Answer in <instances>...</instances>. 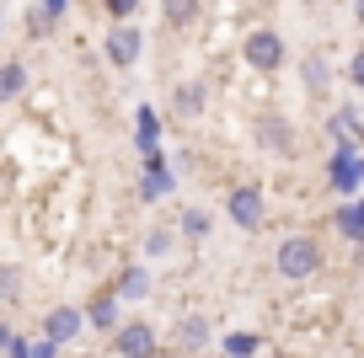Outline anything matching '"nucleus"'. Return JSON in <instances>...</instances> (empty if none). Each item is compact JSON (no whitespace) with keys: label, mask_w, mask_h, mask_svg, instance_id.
Returning a JSON list of instances; mask_svg holds the SVG:
<instances>
[{"label":"nucleus","mask_w":364,"mask_h":358,"mask_svg":"<svg viewBox=\"0 0 364 358\" xmlns=\"http://www.w3.org/2000/svg\"><path fill=\"white\" fill-rule=\"evenodd\" d=\"M273 268H279V278H289V283L316 278V273H321L316 235H284V241H279V251H273Z\"/></svg>","instance_id":"obj_1"},{"label":"nucleus","mask_w":364,"mask_h":358,"mask_svg":"<svg viewBox=\"0 0 364 358\" xmlns=\"http://www.w3.org/2000/svg\"><path fill=\"white\" fill-rule=\"evenodd\" d=\"M252 134H257V150H268V156H279V161H295L300 156V134H295V124H289L279 107L257 112Z\"/></svg>","instance_id":"obj_2"},{"label":"nucleus","mask_w":364,"mask_h":358,"mask_svg":"<svg viewBox=\"0 0 364 358\" xmlns=\"http://www.w3.org/2000/svg\"><path fill=\"white\" fill-rule=\"evenodd\" d=\"M241 59H247L257 75H273V70L289 59V48H284V38L273 33V27H257V33H247V43H241Z\"/></svg>","instance_id":"obj_3"},{"label":"nucleus","mask_w":364,"mask_h":358,"mask_svg":"<svg viewBox=\"0 0 364 358\" xmlns=\"http://www.w3.org/2000/svg\"><path fill=\"white\" fill-rule=\"evenodd\" d=\"M139 48H145V38H139L134 22H118L113 33L102 38V54H107V65H113V70H129L139 59Z\"/></svg>","instance_id":"obj_4"},{"label":"nucleus","mask_w":364,"mask_h":358,"mask_svg":"<svg viewBox=\"0 0 364 358\" xmlns=\"http://www.w3.org/2000/svg\"><path fill=\"white\" fill-rule=\"evenodd\" d=\"M156 326L150 321H124L113 332V347H118V358H156Z\"/></svg>","instance_id":"obj_5"},{"label":"nucleus","mask_w":364,"mask_h":358,"mask_svg":"<svg viewBox=\"0 0 364 358\" xmlns=\"http://www.w3.org/2000/svg\"><path fill=\"white\" fill-rule=\"evenodd\" d=\"M225 209H230V224H241V230H257V224H262V188H257V182H241V188H230Z\"/></svg>","instance_id":"obj_6"},{"label":"nucleus","mask_w":364,"mask_h":358,"mask_svg":"<svg viewBox=\"0 0 364 358\" xmlns=\"http://www.w3.org/2000/svg\"><path fill=\"white\" fill-rule=\"evenodd\" d=\"M327 177H332V188H338V192H359V182H364L359 145H338V150H332V166H327Z\"/></svg>","instance_id":"obj_7"},{"label":"nucleus","mask_w":364,"mask_h":358,"mask_svg":"<svg viewBox=\"0 0 364 358\" xmlns=\"http://www.w3.org/2000/svg\"><path fill=\"white\" fill-rule=\"evenodd\" d=\"M80 326H86V310H75V305H54V310L43 315V337L48 342H75Z\"/></svg>","instance_id":"obj_8"},{"label":"nucleus","mask_w":364,"mask_h":358,"mask_svg":"<svg viewBox=\"0 0 364 358\" xmlns=\"http://www.w3.org/2000/svg\"><path fill=\"white\" fill-rule=\"evenodd\" d=\"M204 107H209V86H204V80H182V86L171 91V112H177L182 124L204 118Z\"/></svg>","instance_id":"obj_9"},{"label":"nucleus","mask_w":364,"mask_h":358,"mask_svg":"<svg viewBox=\"0 0 364 358\" xmlns=\"http://www.w3.org/2000/svg\"><path fill=\"white\" fill-rule=\"evenodd\" d=\"M300 80H306V91L316 102H327L332 97V65H327V54H316V48H311L306 59H300Z\"/></svg>","instance_id":"obj_10"},{"label":"nucleus","mask_w":364,"mask_h":358,"mask_svg":"<svg viewBox=\"0 0 364 358\" xmlns=\"http://www.w3.org/2000/svg\"><path fill=\"white\" fill-rule=\"evenodd\" d=\"M118 305H124V300H118L113 289L97 294V300L86 305V326H91V332H118V326H124V321H118Z\"/></svg>","instance_id":"obj_11"},{"label":"nucleus","mask_w":364,"mask_h":358,"mask_svg":"<svg viewBox=\"0 0 364 358\" xmlns=\"http://www.w3.org/2000/svg\"><path fill=\"white\" fill-rule=\"evenodd\" d=\"M161 22L166 27H193V22H204V0H161Z\"/></svg>","instance_id":"obj_12"},{"label":"nucleus","mask_w":364,"mask_h":358,"mask_svg":"<svg viewBox=\"0 0 364 358\" xmlns=\"http://www.w3.org/2000/svg\"><path fill=\"white\" fill-rule=\"evenodd\" d=\"M27 91V65L22 59H0V102H16Z\"/></svg>","instance_id":"obj_13"},{"label":"nucleus","mask_w":364,"mask_h":358,"mask_svg":"<svg viewBox=\"0 0 364 358\" xmlns=\"http://www.w3.org/2000/svg\"><path fill=\"white\" fill-rule=\"evenodd\" d=\"M332 134H338L343 145H364V118L353 107H338L332 112Z\"/></svg>","instance_id":"obj_14"},{"label":"nucleus","mask_w":364,"mask_h":358,"mask_svg":"<svg viewBox=\"0 0 364 358\" xmlns=\"http://www.w3.org/2000/svg\"><path fill=\"white\" fill-rule=\"evenodd\" d=\"M113 294H118V300H145V294H150V273L145 268H124L118 283H113Z\"/></svg>","instance_id":"obj_15"},{"label":"nucleus","mask_w":364,"mask_h":358,"mask_svg":"<svg viewBox=\"0 0 364 358\" xmlns=\"http://www.w3.org/2000/svg\"><path fill=\"white\" fill-rule=\"evenodd\" d=\"M134 139H139V150H145V156H150V150H161V145H156V139H161L156 107H139V112H134Z\"/></svg>","instance_id":"obj_16"},{"label":"nucleus","mask_w":364,"mask_h":358,"mask_svg":"<svg viewBox=\"0 0 364 358\" xmlns=\"http://www.w3.org/2000/svg\"><path fill=\"white\" fill-rule=\"evenodd\" d=\"M177 342L188 347V353H198V347L209 342V321H204V315H182V321H177Z\"/></svg>","instance_id":"obj_17"},{"label":"nucleus","mask_w":364,"mask_h":358,"mask_svg":"<svg viewBox=\"0 0 364 358\" xmlns=\"http://www.w3.org/2000/svg\"><path fill=\"white\" fill-rule=\"evenodd\" d=\"M182 235H188V241H204L209 235V214L204 209H182Z\"/></svg>","instance_id":"obj_18"},{"label":"nucleus","mask_w":364,"mask_h":358,"mask_svg":"<svg viewBox=\"0 0 364 358\" xmlns=\"http://www.w3.org/2000/svg\"><path fill=\"white\" fill-rule=\"evenodd\" d=\"M171 246H177V235H171V230H150L145 235V257H171Z\"/></svg>","instance_id":"obj_19"},{"label":"nucleus","mask_w":364,"mask_h":358,"mask_svg":"<svg viewBox=\"0 0 364 358\" xmlns=\"http://www.w3.org/2000/svg\"><path fill=\"white\" fill-rule=\"evenodd\" d=\"M0 300H22V273L11 262H0Z\"/></svg>","instance_id":"obj_20"},{"label":"nucleus","mask_w":364,"mask_h":358,"mask_svg":"<svg viewBox=\"0 0 364 358\" xmlns=\"http://www.w3.org/2000/svg\"><path fill=\"white\" fill-rule=\"evenodd\" d=\"M225 353L230 358H252V353H257V337H252V332H230L225 337Z\"/></svg>","instance_id":"obj_21"},{"label":"nucleus","mask_w":364,"mask_h":358,"mask_svg":"<svg viewBox=\"0 0 364 358\" xmlns=\"http://www.w3.org/2000/svg\"><path fill=\"white\" fill-rule=\"evenodd\" d=\"M348 86H353V91H364V43L348 54Z\"/></svg>","instance_id":"obj_22"},{"label":"nucleus","mask_w":364,"mask_h":358,"mask_svg":"<svg viewBox=\"0 0 364 358\" xmlns=\"http://www.w3.org/2000/svg\"><path fill=\"white\" fill-rule=\"evenodd\" d=\"M48 33H54V22H48V16L33 6V11H27V38H48Z\"/></svg>","instance_id":"obj_23"},{"label":"nucleus","mask_w":364,"mask_h":358,"mask_svg":"<svg viewBox=\"0 0 364 358\" xmlns=\"http://www.w3.org/2000/svg\"><path fill=\"white\" fill-rule=\"evenodd\" d=\"M38 11H43L48 22L59 27V22H65V16H70V0H38Z\"/></svg>","instance_id":"obj_24"},{"label":"nucleus","mask_w":364,"mask_h":358,"mask_svg":"<svg viewBox=\"0 0 364 358\" xmlns=\"http://www.w3.org/2000/svg\"><path fill=\"white\" fill-rule=\"evenodd\" d=\"M134 6H139V0H107V11H113V22H129V16H134Z\"/></svg>","instance_id":"obj_25"},{"label":"nucleus","mask_w":364,"mask_h":358,"mask_svg":"<svg viewBox=\"0 0 364 358\" xmlns=\"http://www.w3.org/2000/svg\"><path fill=\"white\" fill-rule=\"evenodd\" d=\"M6 358H33V347H27L22 337H11V347H6Z\"/></svg>","instance_id":"obj_26"},{"label":"nucleus","mask_w":364,"mask_h":358,"mask_svg":"<svg viewBox=\"0 0 364 358\" xmlns=\"http://www.w3.org/2000/svg\"><path fill=\"white\" fill-rule=\"evenodd\" d=\"M54 353H59V342H48V337H43V342L33 347V358H54Z\"/></svg>","instance_id":"obj_27"},{"label":"nucleus","mask_w":364,"mask_h":358,"mask_svg":"<svg viewBox=\"0 0 364 358\" xmlns=\"http://www.w3.org/2000/svg\"><path fill=\"white\" fill-rule=\"evenodd\" d=\"M6 347H11V326L0 321V353H6Z\"/></svg>","instance_id":"obj_28"},{"label":"nucleus","mask_w":364,"mask_h":358,"mask_svg":"<svg viewBox=\"0 0 364 358\" xmlns=\"http://www.w3.org/2000/svg\"><path fill=\"white\" fill-rule=\"evenodd\" d=\"M353 16H359V22H364V0H353Z\"/></svg>","instance_id":"obj_29"},{"label":"nucleus","mask_w":364,"mask_h":358,"mask_svg":"<svg viewBox=\"0 0 364 358\" xmlns=\"http://www.w3.org/2000/svg\"><path fill=\"white\" fill-rule=\"evenodd\" d=\"M0 33H6V11H0Z\"/></svg>","instance_id":"obj_30"},{"label":"nucleus","mask_w":364,"mask_h":358,"mask_svg":"<svg viewBox=\"0 0 364 358\" xmlns=\"http://www.w3.org/2000/svg\"><path fill=\"white\" fill-rule=\"evenodd\" d=\"M311 6H316V0H311Z\"/></svg>","instance_id":"obj_31"}]
</instances>
